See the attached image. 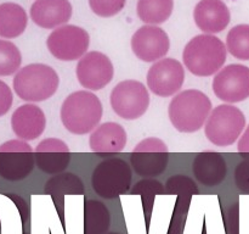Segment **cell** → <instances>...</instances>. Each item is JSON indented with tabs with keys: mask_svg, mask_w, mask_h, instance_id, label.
Here are the masks:
<instances>
[{
	"mask_svg": "<svg viewBox=\"0 0 249 234\" xmlns=\"http://www.w3.org/2000/svg\"><path fill=\"white\" fill-rule=\"evenodd\" d=\"M138 16L147 24L164 23L174 10V0H139Z\"/></svg>",
	"mask_w": 249,
	"mask_h": 234,
	"instance_id": "cell-23",
	"label": "cell"
},
{
	"mask_svg": "<svg viewBox=\"0 0 249 234\" xmlns=\"http://www.w3.org/2000/svg\"><path fill=\"white\" fill-rule=\"evenodd\" d=\"M102 104L88 90H78L68 95L61 106V121L68 132L83 136L94 131L102 118Z\"/></svg>",
	"mask_w": 249,
	"mask_h": 234,
	"instance_id": "cell-3",
	"label": "cell"
},
{
	"mask_svg": "<svg viewBox=\"0 0 249 234\" xmlns=\"http://www.w3.org/2000/svg\"><path fill=\"white\" fill-rule=\"evenodd\" d=\"M246 127V117L238 107L230 104L216 106L204 126L208 140L216 146H230L237 140Z\"/></svg>",
	"mask_w": 249,
	"mask_h": 234,
	"instance_id": "cell-5",
	"label": "cell"
},
{
	"mask_svg": "<svg viewBox=\"0 0 249 234\" xmlns=\"http://www.w3.org/2000/svg\"><path fill=\"white\" fill-rule=\"evenodd\" d=\"M194 20L202 32L214 34L229 26L231 14L223 0H201L194 10Z\"/></svg>",
	"mask_w": 249,
	"mask_h": 234,
	"instance_id": "cell-16",
	"label": "cell"
},
{
	"mask_svg": "<svg viewBox=\"0 0 249 234\" xmlns=\"http://www.w3.org/2000/svg\"><path fill=\"white\" fill-rule=\"evenodd\" d=\"M22 55L19 49L9 40L0 39V77L18 72Z\"/></svg>",
	"mask_w": 249,
	"mask_h": 234,
	"instance_id": "cell-26",
	"label": "cell"
},
{
	"mask_svg": "<svg viewBox=\"0 0 249 234\" xmlns=\"http://www.w3.org/2000/svg\"><path fill=\"white\" fill-rule=\"evenodd\" d=\"M226 49L238 60H249V24H237L226 37Z\"/></svg>",
	"mask_w": 249,
	"mask_h": 234,
	"instance_id": "cell-24",
	"label": "cell"
},
{
	"mask_svg": "<svg viewBox=\"0 0 249 234\" xmlns=\"http://www.w3.org/2000/svg\"><path fill=\"white\" fill-rule=\"evenodd\" d=\"M45 192L51 195L82 194L84 192L82 180L73 173H62L46 182Z\"/></svg>",
	"mask_w": 249,
	"mask_h": 234,
	"instance_id": "cell-25",
	"label": "cell"
},
{
	"mask_svg": "<svg viewBox=\"0 0 249 234\" xmlns=\"http://www.w3.org/2000/svg\"><path fill=\"white\" fill-rule=\"evenodd\" d=\"M89 33L82 27L65 24L53 29L46 39V46L53 58L61 61H74L87 54Z\"/></svg>",
	"mask_w": 249,
	"mask_h": 234,
	"instance_id": "cell-8",
	"label": "cell"
},
{
	"mask_svg": "<svg viewBox=\"0 0 249 234\" xmlns=\"http://www.w3.org/2000/svg\"><path fill=\"white\" fill-rule=\"evenodd\" d=\"M212 112L208 95L198 89H187L175 95L168 115L173 127L181 133H194L206 124Z\"/></svg>",
	"mask_w": 249,
	"mask_h": 234,
	"instance_id": "cell-2",
	"label": "cell"
},
{
	"mask_svg": "<svg viewBox=\"0 0 249 234\" xmlns=\"http://www.w3.org/2000/svg\"><path fill=\"white\" fill-rule=\"evenodd\" d=\"M192 171L201 184L207 187L219 185L226 177L228 167L225 158L215 151H203L196 156L192 163Z\"/></svg>",
	"mask_w": 249,
	"mask_h": 234,
	"instance_id": "cell-19",
	"label": "cell"
},
{
	"mask_svg": "<svg viewBox=\"0 0 249 234\" xmlns=\"http://www.w3.org/2000/svg\"><path fill=\"white\" fill-rule=\"evenodd\" d=\"M72 16L70 0H36L31 7V19L45 29L65 26Z\"/></svg>",
	"mask_w": 249,
	"mask_h": 234,
	"instance_id": "cell-17",
	"label": "cell"
},
{
	"mask_svg": "<svg viewBox=\"0 0 249 234\" xmlns=\"http://www.w3.org/2000/svg\"><path fill=\"white\" fill-rule=\"evenodd\" d=\"M36 155L26 140L12 139L0 145V176L7 180H21L34 168Z\"/></svg>",
	"mask_w": 249,
	"mask_h": 234,
	"instance_id": "cell-9",
	"label": "cell"
},
{
	"mask_svg": "<svg viewBox=\"0 0 249 234\" xmlns=\"http://www.w3.org/2000/svg\"><path fill=\"white\" fill-rule=\"evenodd\" d=\"M28 16L23 7L15 2L0 5V37L6 39L21 36L27 28Z\"/></svg>",
	"mask_w": 249,
	"mask_h": 234,
	"instance_id": "cell-21",
	"label": "cell"
},
{
	"mask_svg": "<svg viewBox=\"0 0 249 234\" xmlns=\"http://www.w3.org/2000/svg\"><path fill=\"white\" fill-rule=\"evenodd\" d=\"M146 80L153 94L162 98L172 97L184 85V66L175 58H162L151 66Z\"/></svg>",
	"mask_w": 249,
	"mask_h": 234,
	"instance_id": "cell-12",
	"label": "cell"
},
{
	"mask_svg": "<svg viewBox=\"0 0 249 234\" xmlns=\"http://www.w3.org/2000/svg\"><path fill=\"white\" fill-rule=\"evenodd\" d=\"M165 188H167V192L172 193V194L191 195L198 193L196 183L191 178L182 175H178L169 178L167 184H165Z\"/></svg>",
	"mask_w": 249,
	"mask_h": 234,
	"instance_id": "cell-28",
	"label": "cell"
},
{
	"mask_svg": "<svg viewBox=\"0 0 249 234\" xmlns=\"http://www.w3.org/2000/svg\"><path fill=\"white\" fill-rule=\"evenodd\" d=\"M237 149L238 153L243 154V155H249V126L238 140Z\"/></svg>",
	"mask_w": 249,
	"mask_h": 234,
	"instance_id": "cell-32",
	"label": "cell"
},
{
	"mask_svg": "<svg viewBox=\"0 0 249 234\" xmlns=\"http://www.w3.org/2000/svg\"><path fill=\"white\" fill-rule=\"evenodd\" d=\"M107 234H121V233H107Z\"/></svg>",
	"mask_w": 249,
	"mask_h": 234,
	"instance_id": "cell-33",
	"label": "cell"
},
{
	"mask_svg": "<svg viewBox=\"0 0 249 234\" xmlns=\"http://www.w3.org/2000/svg\"><path fill=\"white\" fill-rule=\"evenodd\" d=\"M111 106L121 118H140L150 106V94L145 85L135 79L119 82L111 92Z\"/></svg>",
	"mask_w": 249,
	"mask_h": 234,
	"instance_id": "cell-7",
	"label": "cell"
},
{
	"mask_svg": "<svg viewBox=\"0 0 249 234\" xmlns=\"http://www.w3.org/2000/svg\"><path fill=\"white\" fill-rule=\"evenodd\" d=\"M14 90L24 101L48 100L57 92L60 78L56 71L45 63H29L15 75Z\"/></svg>",
	"mask_w": 249,
	"mask_h": 234,
	"instance_id": "cell-4",
	"label": "cell"
},
{
	"mask_svg": "<svg viewBox=\"0 0 249 234\" xmlns=\"http://www.w3.org/2000/svg\"><path fill=\"white\" fill-rule=\"evenodd\" d=\"M170 40L167 32L155 24L140 27L131 37V50L145 62L160 61L168 54Z\"/></svg>",
	"mask_w": 249,
	"mask_h": 234,
	"instance_id": "cell-14",
	"label": "cell"
},
{
	"mask_svg": "<svg viewBox=\"0 0 249 234\" xmlns=\"http://www.w3.org/2000/svg\"><path fill=\"white\" fill-rule=\"evenodd\" d=\"M226 55L228 49L221 39L213 34H199L186 44L182 60L192 75L209 77L223 68Z\"/></svg>",
	"mask_w": 249,
	"mask_h": 234,
	"instance_id": "cell-1",
	"label": "cell"
},
{
	"mask_svg": "<svg viewBox=\"0 0 249 234\" xmlns=\"http://www.w3.org/2000/svg\"><path fill=\"white\" fill-rule=\"evenodd\" d=\"M111 214L104 202L88 200L84 205V234H105L109 228Z\"/></svg>",
	"mask_w": 249,
	"mask_h": 234,
	"instance_id": "cell-22",
	"label": "cell"
},
{
	"mask_svg": "<svg viewBox=\"0 0 249 234\" xmlns=\"http://www.w3.org/2000/svg\"><path fill=\"white\" fill-rule=\"evenodd\" d=\"M36 163L43 172L49 175L60 173L67 168L71 161V151L67 144L57 138H46L34 150Z\"/></svg>",
	"mask_w": 249,
	"mask_h": 234,
	"instance_id": "cell-15",
	"label": "cell"
},
{
	"mask_svg": "<svg viewBox=\"0 0 249 234\" xmlns=\"http://www.w3.org/2000/svg\"><path fill=\"white\" fill-rule=\"evenodd\" d=\"M89 145L96 154L121 153L126 145V132L117 122H105L91 133Z\"/></svg>",
	"mask_w": 249,
	"mask_h": 234,
	"instance_id": "cell-20",
	"label": "cell"
},
{
	"mask_svg": "<svg viewBox=\"0 0 249 234\" xmlns=\"http://www.w3.org/2000/svg\"><path fill=\"white\" fill-rule=\"evenodd\" d=\"M131 166L139 176L153 178L165 171L169 161V150L162 139L146 138L134 148L130 156Z\"/></svg>",
	"mask_w": 249,
	"mask_h": 234,
	"instance_id": "cell-10",
	"label": "cell"
},
{
	"mask_svg": "<svg viewBox=\"0 0 249 234\" xmlns=\"http://www.w3.org/2000/svg\"><path fill=\"white\" fill-rule=\"evenodd\" d=\"M126 0H89L90 9L100 17H112L124 9Z\"/></svg>",
	"mask_w": 249,
	"mask_h": 234,
	"instance_id": "cell-27",
	"label": "cell"
},
{
	"mask_svg": "<svg viewBox=\"0 0 249 234\" xmlns=\"http://www.w3.org/2000/svg\"><path fill=\"white\" fill-rule=\"evenodd\" d=\"M75 75L82 87L89 90H101L113 79L114 67L106 54L89 51L78 61Z\"/></svg>",
	"mask_w": 249,
	"mask_h": 234,
	"instance_id": "cell-13",
	"label": "cell"
},
{
	"mask_svg": "<svg viewBox=\"0 0 249 234\" xmlns=\"http://www.w3.org/2000/svg\"><path fill=\"white\" fill-rule=\"evenodd\" d=\"M235 182L241 192L249 193V157L238 163L236 167Z\"/></svg>",
	"mask_w": 249,
	"mask_h": 234,
	"instance_id": "cell-29",
	"label": "cell"
},
{
	"mask_svg": "<svg viewBox=\"0 0 249 234\" xmlns=\"http://www.w3.org/2000/svg\"><path fill=\"white\" fill-rule=\"evenodd\" d=\"M14 95H12L11 88L0 79V117L6 115L11 109Z\"/></svg>",
	"mask_w": 249,
	"mask_h": 234,
	"instance_id": "cell-30",
	"label": "cell"
},
{
	"mask_svg": "<svg viewBox=\"0 0 249 234\" xmlns=\"http://www.w3.org/2000/svg\"><path fill=\"white\" fill-rule=\"evenodd\" d=\"M162 184L157 180L145 179L142 182H139L138 185L134 188V194H145V195H156L157 193H162Z\"/></svg>",
	"mask_w": 249,
	"mask_h": 234,
	"instance_id": "cell-31",
	"label": "cell"
},
{
	"mask_svg": "<svg viewBox=\"0 0 249 234\" xmlns=\"http://www.w3.org/2000/svg\"><path fill=\"white\" fill-rule=\"evenodd\" d=\"M91 185L97 195L106 199L125 194L131 185L130 166L122 158H107L92 172Z\"/></svg>",
	"mask_w": 249,
	"mask_h": 234,
	"instance_id": "cell-6",
	"label": "cell"
},
{
	"mask_svg": "<svg viewBox=\"0 0 249 234\" xmlns=\"http://www.w3.org/2000/svg\"><path fill=\"white\" fill-rule=\"evenodd\" d=\"M11 127L21 140H34L45 131V114L36 105L24 104L17 107L12 114Z\"/></svg>",
	"mask_w": 249,
	"mask_h": 234,
	"instance_id": "cell-18",
	"label": "cell"
},
{
	"mask_svg": "<svg viewBox=\"0 0 249 234\" xmlns=\"http://www.w3.org/2000/svg\"><path fill=\"white\" fill-rule=\"evenodd\" d=\"M213 92L225 102H241L249 98V68L231 63L221 68L213 79Z\"/></svg>",
	"mask_w": 249,
	"mask_h": 234,
	"instance_id": "cell-11",
	"label": "cell"
}]
</instances>
